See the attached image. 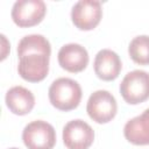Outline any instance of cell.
<instances>
[{
	"instance_id": "obj_8",
	"label": "cell",
	"mask_w": 149,
	"mask_h": 149,
	"mask_svg": "<svg viewBox=\"0 0 149 149\" xmlns=\"http://www.w3.org/2000/svg\"><path fill=\"white\" fill-rule=\"evenodd\" d=\"M102 16L101 2L93 0H80L71 9V20L80 30L94 29Z\"/></svg>"
},
{
	"instance_id": "obj_6",
	"label": "cell",
	"mask_w": 149,
	"mask_h": 149,
	"mask_svg": "<svg viewBox=\"0 0 149 149\" xmlns=\"http://www.w3.org/2000/svg\"><path fill=\"white\" fill-rule=\"evenodd\" d=\"M47 13V6L42 0H19L12 7V20L21 27H33L38 24Z\"/></svg>"
},
{
	"instance_id": "obj_7",
	"label": "cell",
	"mask_w": 149,
	"mask_h": 149,
	"mask_svg": "<svg viewBox=\"0 0 149 149\" xmlns=\"http://www.w3.org/2000/svg\"><path fill=\"white\" fill-rule=\"evenodd\" d=\"M93 141L94 130L84 120H71L63 128V142L68 149H88Z\"/></svg>"
},
{
	"instance_id": "obj_2",
	"label": "cell",
	"mask_w": 149,
	"mask_h": 149,
	"mask_svg": "<svg viewBox=\"0 0 149 149\" xmlns=\"http://www.w3.org/2000/svg\"><path fill=\"white\" fill-rule=\"evenodd\" d=\"M48 95L55 108L68 112L78 107L83 93L80 85L76 80L62 77L52 81L49 87Z\"/></svg>"
},
{
	"instance_id": "obj_15",
	"label": "cell",
	"mask_w": 149,
	"mask_h": 149,
	"mask_svg": "<svg viewBox=\"0 0 149 149\" xmlns=\"http://www.w3.org/2000/svg\"><path fill=\"white\" fill-rule=\"evenodd\" d=\"M9 149H17V148H9Z\"/></svg>"
},
{
	"instance_id": "obj_13",
	"label": "cell",
	"mask_w": 149,
	"mask_h": 149,
	"mask_svg": "<svg viewBox=\"0 0 149 149\" xmlns=\"http://www.w3.org/2000/svg\"><path fill=\"white\" fill-rule=\"evenodd\" d=\"M128 54L136 64L148 65L149 64V36L139 35L134 37L128 45Z\"/></svg>"
},
{
	"instance_id": "obj_11",
	"label": "cell",
	"mask_w": 149,
	"mask_h": 149,
	"mask_svg": "<svg viewBox=\"0 0 149 149\" xmlns=\"http://www.w3.org/2000/svg\"><path fill=\"white\" fill-rule=\"evenodd\" d=\"M123 135L128 142L135 146L149 144V108L126 122Z\"/></svg>"
},
{
	"instance_id": "obj_4",
	"label": "cell",
	"mask_w": 149,
	"mask_h": 149,
	"mask_svg": "<svg viewBox=\"0 0 149 149\" xmlns=\"http://www.w3.org/2000/svg\"><path fill=\"white\" fill-rule=\"evenodd\" d=\"M22 140L28 149H52L56 143V130L49 122L35 120L23 128Z\"/></svg>"
},
{
	"instance_id": "obj_3",
	"label": "cell",
	"mask_w": 149,
	"mask_h": 149,
	"mask_svg": "<svg viewBox=\"0 0 149 149\" xmlns=\"http://www.w3.org/2000/svg\"><path fill=\"white\" fill-rule=\"evenodd\" d=\"M120 93L123 100L130 105H137L149 99V73L143 70L128 72L120 84Z\"/></svg>"
},
{
	"instance_id": "obj_9",
	"label": "cell",
	"mask_w": 149,
	"mask_h": 149,
	"mask_svg": "<svg viewBox=\"0 0 149 149\" xmlns=\"http://www.w3.org/2000/svg\"><path fill=\"white\" fill-rule=\"evenodd\" d=\"M59 65L72 73L81 72L88 64L87 50L78 43L64 44L57 55Z\"/></svg>"
},
{
	"instance_id": "obj_1",
	"label": "cell",
	"mask_w": 149,
	"mask_h": 149,
	"mask_svg": "<svg viewBox=\"0 0 149 149\" xmlns=\"http://www.w3.org/2000/svg\"><path fill=\"white\" fill-rule=\"evenodd\" d=\"M50 42L41 34L26 35L17 44V72L29 83L43 80L49 72Z\"/></svg>"
},
{
	"instance_id": "obj_14",
	"label": "cell",
	"mask_w": 149,
	"mask_h": 149,
	"mask_svg": "<svg viewBox=\"0 0 149 149\" xmlns=\"http://www.w3.org/2000/svg\"><path fill=\"white\" fill-rule=\"evenodd\" d=\"M1 40H2V44H3V51H2V56H1V59H5V58H6V51H5V48H6V45H5V35H3V34H1Z\"/></svg>"
},
{
	"instance_id": "obj_5",
	"label": "cell",
	"mask_w": 149,
	"mask_h": 149,
	"mask_svg": "<svg viewBox=\"0 0 149 149\" xmlns=\"http://www.w3.org/2000/svg\"><path fill=\"white\" fill-rule=\"evenodd\" d=\"M88 116L97 123L109 122L118 112V104L114 95L106 90L94 91L86 105Z\"/></svg>"
},
{
	"instance_id": "obj_10",
	"label": "cell",
	"mask_w": 149,
	"mask_h": 149,
	"mask_svg": "<svg viewBox=\"0 0 149 149\" xmlns=\"http://www.w3.org/2000/svg\"><path fill=\"white\" fill-rule=\"evenodd\" d=\"M93 68L98 78L111 81L116 79L120 74L122 64L116 52L111 49H101L94 57Z\"/></svg>"
},
{
	"instance_id": "obj_12",
	"label": "cell",
	"mask_w": 149,
	"mask_h": 149,
	"mask_svg": "<svg viewBox=\"0 0 149 149\" xmlns=\"http://www.w3.org/2000/svg\"><path fill=\"white\" fill-rule=\"evenodd\" d=\"M8 109L16 115H26L35 106V97L28 88L23 86L10 87L5 97Z\"/></svg>"
}]
</instances>
